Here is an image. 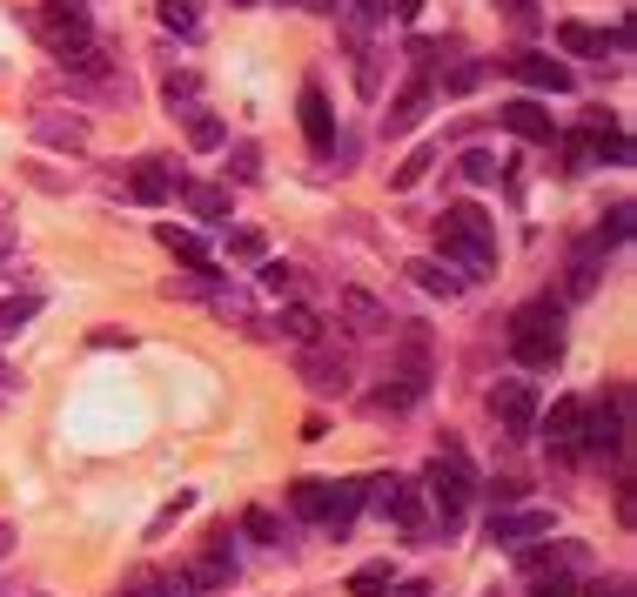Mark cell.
I'll use <instances>...</instances> for the list:
<instances>
[{
    "instance_id": "obj_29",
    "label": "cell",
    "mask_w": 637,
    "mask_h": 597,
    "mask_svg": "<svg viewBox=\"0 0 637 597\" xmlns=\"http://www.w3.org/2000/svg\"><path fill=\"white\" fill-rule=\"evenodd\" d=\"M389 564H363V571H349V597H389Z\"/></svg>"
},
{
    "instance_id": "obj_14",
    "label": "cell",
    "mask_w": 637,
    "mask_h": 597,
    "mask_svg": "<svg viewBox=\"0 0 637 597\" xmlns=\"http://www.w3.org/2000/svg\"><path fill=\"white\" fill-rule=\"evenodd\" d=\"M182 584H188V590H228V584H235V557H228V531L215 537V551H208V557H202V564H195V571L182 577Z\"/></svg>"
},
{
    "instance_id": "obj_21",
    "label": "cell",
    "mask_w": 637,
    "mask_h": 597,
    "mask_svg": "<svg viewBox=\"0 0 637 597\" xmlns=\"http://www.w3.org/2000/svg\"><path fill=\"white\" fill-rule=\"evenodd\" d=\"M343 316H349V329H356V335H382V329H389V309H382L376 296H363V289H349V296H343Z\"/></svg>"
},
{
    "instance_id": "obj_2",
    "label": "cell",
    "mask_w": 637,
    "mask_h": 597,
    "mask_svg": "<svg viewBox=\"0 0 637 597\" xmlns=\"http://www.w3.org/2000/svg\"><path fill=\"white\" fill-rule=\"evenodd\" d=\"M510 356L523 370H550L557 356H564V302L557 296H537L510 316Z\"/></svg>"
},
{
    "instance_id": "obj_36",
    "label": "cell",
    "mask_w": 637,
    "mask_h": 597,
    "mask_svg": "<svg viewBox=\"0 0 637 597\" xmlns=\"http://www.w3.org/2000/svg\"><path fill=\"white\" fill-rule=\"evenodd\" d=\"M624 235H630V202H617V209H611V215L597 222V242H604V248H617Z\"/></svg>"
},
{
    "instance_id": "obj_46",
    "label": "cell",
    "mask_w": 637,
    "mask_h": 597,
    "mask_svg": "<svg viewBox=\"0 0 637 597\" xmlns=\"http://www.w3.org/2000/svg\"><path fill=\"white\" fill-rule=\"evenodd\" d=\"M356 14H363V21H382V14H389V0H356Z\"/></svg>"
},
{
    "instance_id": "obj_15",
    "label": "cell",
    "mask_w": 637,
    "mask_h": 597,
    "mask_svg": "<svg viewBox=\"0 0 637 597\" xmlns=\"http://www.w3.org/2000/svg\"><path fill=\"white\" fill-rule=\"evenodd\" d=\"M497 121H504L510 135H523V141H557L550 108H537V102H510V108H497Z\"/></svg>"
},
{
    "instance_id": "obj_51",
    "label": "cell",
    "mask_w": 637,
    "mask_h": 597,
    "mask_svg": "<svg viewBox=\"0 0 637 597\" xmlns=\"http://www.w3.org/2000/svg\"><path fill=\"white\" fill-rule=\"evenodd\" d=\"M0 383H8V370H0Z\"/></svg>"
},
{
    "instance_id": "obj_26",
    "label": "cell",
    "mask_w": 637,
    "mask_h": 597,
    "mask_svg": "<svg viewBox=\"0 0 637 597\" xmlns=\"http://www.w3.org/2000/svg\"><path fill=\"white\" fill-rule=\"evenodd\" d=\"M282 335H295V343H323V316L302 309V302H289V309H282Z\"/></svg>"
},
{
    "instance_id": "obj_22",
    "label": "cell",
    "mask_w": 637,
    "mask_h": 597,
    "mask_svg": "<svg viewBox=\"0 0 637 597\" xmlns=\"http://www.w3.org/2000/svg\"><path fill=\"white\" fill-rule=\"evenodd\" d=\"M597 263H604V242H597V235H591V242H577V255H571V282H564L577 302L597 289Z\"/></svg>"
},
{
    "instance_id": "obj_10",
    "label": "cell",
    "mask_w": 637,
    "mask_h": 597,
    "mask_svg": "<svg viewBox=\"0 0 637 597\" xmlns=\"http://www.w3.org/2000/svg\"><path fill=\"white\" fill-rule=\"evenodd\" d=\"M295 108H302V135H309V148H315V154H330V148H336V115H330V95L315 88V81H302V102H295Z\"/></svg>"
},
{
    "instance_id": "obj_44",
    "label": "cell",
    "mask_w": 637,
    "mask_h": 597,
    "mask_svg": "<svg viewBox=\"0 0 637 597\" xmlns=\"http://www.w3.org/2000/svg\"><path fill=\"white\" fill-rule=\"evenodd\" d=\"M584 597H630V584H624V577H597Z\"/></svg>"
},
{
    "instance_id": "obj_39",
    "label": "cell",
    "mask_w": 637,
    "mask_h": 597,
    "mask_svg": "<svg viewBox=\"0 0 637 597\" xmlns=\"http://www.w3.org/2000/svg\"><path fill=\"white\" fill-rule=\"evenodd\" d=\"M476 81H484V67H476V61H456V67L443 74V95H469Z\"/></svg>"
},
{
    "instance_id": "obj_27",
    "label": "cell",
    "mask_w": 637,
    "mask_h": 597,
    "mask_svg": "<svg viewBox=\"0 0 637 597\" xmlns=\"http://www.w3.org/2000/svg\"><path fill=\"white\" fill-rule=\"evenodd\" d=\"M121 597H188V584H182V577H154V571H141V577H128Z\"/></svg>"
},
{
    "instance_id": "obj_3",
    "label": "cell",
    "mask_w": 637,
    "mask_h": 597,
    "mask_svg": "<svg viewBox=\"0 0 637 597\" xmlns=\"http://www.w3.org/2000/svg\"><path fill=\"white\" fill-rule=\"evenodd\" d=\"M423 490H430V503H436V531L450 537V531L463 524V510H469V490H476V477H469L463 450H443V457L423 470ZM443 537H436V544H443Z\"/></svg>"
},
{
    "instance_id": "obj_48",
    "label": "cell",
    "mask_w": 637,
    "mask_h": 597,
    "mask_svg": "<svg viewBox=\"0 0 637 597\" xmlns=\"http://www.w3.org/2000/svg\"><path fill=\"white\" fill-rule=\"evenodd\" d=\"M8 551H14V531H8V524H0V557H8Z\"/></svg>"
},
{
    "instance_id": "obj_19",
    "label": "cell",
    "mask_w": 637,
    "mask_h": 597,
    "mask_svg": "<svg viewBox=\"0 0 637 597\" xmlns=\"http://www.w3.org/2000/svg\"><path fill=\"white\" fill-rule=\"evenodd\" d=\"M289 510H295V518H309V524H323V518H330V477H302V483L289 490Z\"/></svg>"
},
{
    "instance_id": "obj_33",
    "label": "cell",
    "mask_w": 637,
    "mask_h": 597,
    "mask_svg": "<svg viewBox=\"0 0 637 597\" xmlns=\"http://www.w3.org/2000/svg\"><path fill=\"white\" fill-rule=\"evenodd\" d=\"M497 8H504V21H510L517 34H537V28H543V14H537V0H497Z\"/></svg>"
},
{
    "instance_id": "obj_13",
    "label": "cell",
    "mask_w": 637,
    "mask_h": 597,
    "mask_svg": "<svg viewBox=\"0 0 637 597\" xmlns=\"http://www.w3.org/2000/svg\"><path fill=\"white\" fill-rule=\"evenodd\" d=\"M302 383L315 396H349V363L343 356H323V350H309L302 356Z\"/></svg>"
},
{
    "instance_id": "obj_40",
    "label": "cell",
    "mask_w": 637,
    "mask_h": 597,
    "mask_svg": "<svg viewBox=\"0 0 637 597\" xmlns=\"http://www.w3.org/2000/svg\"><path fill=\"white\" fill-rule=\"evenodd\" d=\"M430 161H436V154H410V161H403V168H396V189H417V182H423V168H430Z\"/></svg>"
},
{
    "instance_id": "obj_42",
    "label": "cell",
    "mask_w": 637,
    "mask_h": 597,
    "mask_svg": "<svg viewBox=\"0 0 637 597\" xmlns=\"http://www.w3.org/2000/svg\"><path fill=\"white\" fill-rule=\"evenodd\" d=\"M517 497H523V483H510V477H497V483H490V503H497V510H510Z\"/></svg>"
},
{
    "instance_id": "obj_37",
    "label": "cell",
    "mask_w": 637,
    "mask_h": 597,
    "mask_svg": "<svg viewBox=\"0 0 637 597\" xmlns=\"http://www.w3.org/2000/svg\"><path fill=\"white\" fill-rule=\"evenodd\" d=\"M463 182H476V189H484V182H497V154L469 148V154H463Z\"/></svg>"
},
{
    "instance_id": "obj_11",
    "label": "cell",
    "mask_w": 637,
    "mask_h": 597,
    "mask_svg": "<svg viewBox=\"0 0 637 597\" xmlns=\"http://www.w3.org/2000/svg\"><path fill=\"white\" fill-rule=\"evenodd\" d=\"M430 102H436V81L423 74V81H410V88L396 95V108L382 115V128H389V135H410V128H417V121L430 115Z\"/></svg>"
},
{
    "instance_id": "obj_28",
    "label": "cell",
    "mask_w": 637,
    "mask_h": 597,
    "mask_svg": "<svg viewBox=\"0 0 637 597\" xmlns=\"http://www.w3.org/2000/svg\"><path fill=\"white\" fill-rule=\"evenodd\" d=\"M182 121H188V141H195V148H202V154H208V148H222V141H228V135H222V121H215V115H208V108H188V115H182Z\"/></svg>"
},
{
    "instance_id": "obj_20",
    "label": "cell",
    "mask_w": 637,
    "mask_h": 597,
    "mask_svg": "<svg viewBox=\"0 0 637 597\" xmlns=\"http://www.w3.org/2000/svg\"><path fill=\"white\" fill-rule=\"evenodd\" d=\"M182 195H188L195 222H208V228H222V222H228V189H215V182H182Z\"/></svg>"
},
{
    "instance_id": "obj_4",
    "label": "cell",
    "mask_w": 637,
    "mask_h": 597,
    "mask_svg": "<svg viewBox=\"0 0 637 597\" xmlns=\"http://www.w3.org/2000/svg\"><path fill=\"white\" fill-rule=\"evenodd\" d=\"M363 503L376 510V518L403 524L417 544H430V524H423V490L410 477H363Z\"/></svg>"
},
{
    "instance_id": "obj_32",
    "label": "cell",
    "mask_w": 637,
    "mask_h": 597,
    "mask_svg": "<svg viewBox=\"0 0 637 597\" xmlns=\"http://www.w3.org/2000/svg\"><path fill=\"white\" fill-rule=\"evenodd\" d=\"M162 28H169V34H195V28H202L195 0H162Z\"/></svg>"
},
{
    "instance_id": "obj_12",
    "label": "cell",
    "mask_w": 637,
    "mask_h": 597,
    "mask_svg": "<svg viewBox=\"0 0 637 597\" xmlns=\"http://www.w3.org/2000/svg\"><path fill=\"white\" fill-rule=\"evenodd\" d=\"M537 430H543L557 450H577V430H584V396L550 403V416H537Z\"/></svg>"
},
{
    "instance_id": "obj_6",
    "label": "cell",
    "mask_w": 637,
    "mask_h": 597,
    "mask_svg": "<svg viewBox=\"0 0 637 597\" xmlns=\"http://www.w3.org/2000/svg\"><path fill=\"white\" fill-rule=\"evenodd\" d=\"M490 416L504 423V430H510V437H530L543 409H537V390H530L523 376H504V383L490 390Z\"/></svg>"
},
{
    "instance_id": "obj_52",
    "label": "cell",
    "mask_w": 637,
    "mask_h": 597,
    "mask_svg": "<svg viewBox=\"0 0 637 597\" xmlns=\"http://www.w3.org/2000/svg\"><path fill=\"white\" fill-rule=\"evenodd\" d=\"M82 8H88V0H82Z\"/></svg>"
},
{
    "instance_id": "obj_38",
    "label": "cell",
    "mask_w": 637,
    "mask_h": 597,
    "mask_svg": "<svg viewBox=\"0 0 637 597\" xmlns=\"http://www.w3.org/2000/svg\"><path fill=\"white\" fill-rule=\"evenodd\" d=\"M577 590H584V584H577L571 571H550V577H537V584H530V597H577Z\"/></svg>"
},
{
    "instance_id": "obj_49",
    "label": "cell",
    "mask_w": 637,
    "mask_h": 597,
    "mask_svg": "<svg viewBox=\"0 0 637 597\" xmlns=\"http://www.w3.org/2000/svg\"><path fill=\"white\" fill-rule=\"evenodd\" d=\"M0 263H8V228H0Z\"/></svg>"
},
{
    "instance_id": "obj_7",
    "label": "cell",
    "mask_w": 637,
    "mask_h": 597,
    "mask_svg": "<svg viewBox=\"0 0 637 597\" xmlns=\"http://www.w3.org/2000/svg\"><path fill=\"white\" fill-rule=\"evenodd\" d=\"M182 189V168L175 161H162V154H148V161H134V175H128V195L134 202H148V209H162L169 195Z\"/></svg>"
},
{
    "instance_id": "obj_17",
    "label": "cell",
    "mask_w": 637,
    "mask_h": 597,
    "mask_svg": "<svg viewBox=\"0 0 637 597\" xmlns=\"http://www.w3.org/2000/svg\"><path fill=\"white\" fill-rule=\"evenodd\" d=\"M34 141H47V148H88V121L82 115H34Z\"/></svg>"
},
{
    "instance_id": "obj_25",
    "label": "cell",
    "mask_w": 637,
    "mask_h": 597,
    "mask_svg": "<svg viewBox=\"0 0 637 597\" xmlns=\"http://www.w3.org/2000/svg\"><path fill=\"white\" fill-rule=\"evenodd\" d=\"M162 102H169L175 115H188V108L202 102V74H188V67H182V74H169V81H162Z\"/></svg>"
},
{
    "instance_id": "obj_9",
    "label": "cell",
    "mask_w": 637,
    "mask_h": 597,
    "mask_svg": "<svg viewBox=\"0 0 637 597\" xmlns=\"http://www.w3.org/2000/svg\"><path fill=\"white\" fill-rule=\"evenodd\" d=\"M510 74L530 81V88H543V95H571L577 88L571 61H557V54H510Z\"/></svg>"
},
{
    "instance_id": "obj_45",
    "label": "cell",
    "mask_w": 637,
    "mask_h": 597,
    "mask_svg": "<svg viewBox=\"0 0 637 597\" xmlns=\"http://www.w3.org/2000/svg\"><path fill=\"white\" fill-rule=\"evenodd\" d=\"M389 597H430V584H423V577H410V584H389Z\"/></svg>"
},
{
    "instance_id": "obj_35",
    "label": "cell",
    "mask_w": 637,
    "mask_h": 597,
    "mask_svg": "<svg viewBox=\"0 0 637 597\" xmlns=\"http://www.w3.org/2000/svg\"><path fill=\"white\" fill-rule=\"evenodd\" d=\"M591 161H597V128H584V135L564 141V168H591Z\"/></svg>"
},
{
    "instance_id": "obj_23",
    "label": "cell",
    "mask_w": 637,
    "mask_h": 597,
    "mask_svg": "<svg viewBox=\"0 0 637 597\" xmlns=\"http://www.w3.org/2000/svg\"><path fill=\"white\" fill-rule=\"evenodd\" d=\"M557 47H564V54H584V61H604V34L591 28V21H557Z\"/></svg>"
},
{
    "instance_id": "obj_43",
    "label": "cell",
    "mask_w": 637,
    "mask_h": 597,
    "mask_svg": "<svg viewBox=\"0 0 637 597\" xmlns=\"http://www.w3.org/2000/svg\"><path fill=\"white\" fill-rule=\"evenodd\" d=\"M262 282H269V289H289V282H295V269H289V263H262Z\"/></svg>"
},
{
    "instance_id": "obj_41",
    "label": "cell",
    "mask_w": 637,
    "mask_h": 597,
    "mask_svg": "<svg viewBox=\"0 0 637 597\" xmlns=\"http://www.w3.org/2000/svg\"><path fill=\"white\" fill-rule=\"evenodd\" d=\"M228 168H235V182H256V148H235Z\"/></svg>"
},
{
    "instance_id": "obj_31",
    "label": "cell",
    "mask_w": 637,
    "mask_h": 597,
    "mask_svg": "<svg viewBox=\"0 0 637 597\" xmlns=\"http://www.w3.org/2000/svg\"><path fill=\"white\" fill-rule=\"evenodd\" d=\"M242 531H249L256 544H282V524H276V510H262V503H256V510H242Z\"/></svg>"
},
{
    "instance_id": "obj_18",
    "label": "cell",
    "mask_w": 637,
    "mask_h": 597,
    "mask_svg": "<svg viewBox=\"0 0 637 597\" xmlns=\"http://www.w3.org/2000/svg\"><path fill=\"white\" fill-rule=\"evenodd\" d=\"M417 403H423V370H410L403 383L369 390V409H389V416H403V409H417Z\"/></svg>"
},
{
    "instance_id": "obj_47",
    "label": "cell",
    "mask_w": 637,
    "mask_h": 597,
    "mask_svg": "<svg viewBox=\"0 0 637 597\" xmlns=\"http://www.w3.org/2000/svg\"><path fill=\"white\" fill-rule=\"evenodd\" d=\"M295 8H309V14H336L343 0H295Z\"/></svg>"
},
{
    "instance_id": "obj_16",
    "label": "cell",
    "mask_w": 637,
    "mask_h": 597,
    "mask_svg": "<svg viewBox=\"0 0 637 597\" xmlns=\"http://www.w3.org/2000/svg\"><path fill=\"white\" fill-rule=\"evenodd\" d=\"M356 510H363V477L330 483V518H323V531H330V537H343V531L356 524Z\"/></svg>"
},
{
    "instance_id": "obj_34",
    "label": "cell",
    "mask_w": 637,
    "mask_h": 597,
    "mask_svg": "<svg viewBox=\"0 0 637 597\" xmlns=\"http://www.w3.org/2000/svg\"><path fill=\"white\" fill-rule=\"evenodd\" d=\"M41 309V296H14V302H0V335H14V329H28V316Z\"/></svg>"
},
{
    "instance_id": "obj_50",
    "label": "cell",
    "mask_w": 637,
    "mask_h": 597,
    "mask_svg": "<svg viewBox=\"0 0 637 597\" xmlns=\"http://www.w3.org/2000/svg\"><path fill=\"white\" fill-rule=\"evenodd\" d=\"M228 8H262V0H228Z\"/></svg>"
},
{
    "instance_id": "obj_30",
    "label": "cell",
    "mask_w": 637,
    "mask_h": 597,
    "mask_svg": "<svg viewBox=\"0 0 637 597\" xmlns=\"http://www.w3.org/2000/svg\"><path fill=\"white\" fill-rule=\"evenodd\" d=\"M410 269H417V282H423L430 296H456V289H463V276H450L443 263H410Z\"/></svg>"
},
{
    "instance_id": "obj_8",
    "label": "cell",
    "mask_w": 637,
    "mask_h": 597,
    "mask_svg": "<svg viewBox=\"0 0 637 597\" xmlns=\"http://www.w3.org/2000/svg\"><path fill=\"white\" fill-rule=\"evenodd\" d=\"M537 537H550V510H497L490 518V544H504V551H523V544H537Z\"/></svg>"
},
{
    "instance_id": "obj_5",
    "label": "cell",
    "mask_w": 637,
    "mask_h": 597,
    "mask_svg": "<svg viewBox=\"0 0 637 597\" xmlns=\"http://www.w3.org/2000/svg\"><path fill=\"white\" fill-rule=\"evenodd\" d=\"M624 430H630V390H624V383H617L604 403H584V430H577V444H584L591 457L624 450Z\"/></svg>"
},
{
    "instance_id": "obj_1",
    "label": "cell",
    "mask_w": 637,
    "mask_h": 597,
    "mask_svg": "<svg viewBox=\"0 0 637 597\" xmlns=\"http://www.w3.org/2000/svg\"><path fill=\"white\" fill-rule=\"evenodd\" d=\"M436 242H443L450 263H463V276H490V269H497V222H490L484 209H476V202L443 209Z\"/></svg>"
},
{
    "instance_id": "obj_24",
    "label": "cell",
    "mask_w": 637,
    "mask_h": 597,
    "mask_svg": "<svg viewBox=\"0 0 637 597\" xmlns=\"http://www.w3.org/2000/svg\"><path fill=\"white\" fill-rule=\"evenodd\" d=\"M162 248L175 255V263H188V269H208V248H202V235H188V228H162Z\"/></svg>"
}]
</instances>
